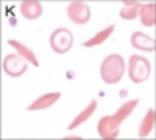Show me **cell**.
I'll return each mask as SVG.
<instances>
[{
  "instance_id": "7",
  "label": "cell",
  "mask_w": 156,
  "mask_h": 140,
  "mask_svg": "<svg viewBox=\"0 0 156 140\" xmlns=\"http://www.w3.org/2000/svg\"><path fill=\"white\" fill-rule=\"evenodd\" d=\"M131 45L137 50H142V52H154V39H151L150 36L136 31L131 36Z\"/></svg>"
},
{
  "instance_id": "1",
  "label": "cell",
  "mask_w": 156,
  "mask_h": 140,
  "mask_svg": "<svg viewBox=\"0 0 156 140\" xmlns=\"http://www.w3.org/2000/svg\"><path fill=\"white\" fill-rule=\"evenodd\" d=\"M125 73V61L120 55H109L105 58L100 67V75L106 84H115Z\"/></svg>"
},
{
  "instance_id": "13",
  "label": "cell",
  "mask_w": 156,
  "mask_h": 140,
  "mask_svg": "<svg viewBox=\"0 0 156 140\" xmlns=\"http://www.w3.org/2000/svg\"><path fill=\"white\" fill-rule=\"evenodd\" d=\"M154 117H156L154 109H148L147 114H145V117H144V120L140 121L139 132H137L139 137H147L153 131V128H154Z\"/></svg>"
},
{
  "instance_id": "14",
  "label": "cell",
  "mask_w": 156,
  "mask_h": 140,
  "mask_svg": "<svg viewBox=\"0 0 156 140\" xmlns=\"http://www.w3.org/2000/svg\"><path fill=\"white\" fill-rule=\"evenodd\" d=\"M95 109H97V100H92V101H90V104L83 111V112H80V114H78V115L75 117V120L69 125V129H75L76 128V126L78 125H81V123H84L90 115H92V114L95 112Z\"/></svg>"
},
{
  "instance_id": "15",
  "label": "cell",
  "mask_w": 156,
  "mask_h": 140,
  "mask_svg": "<svg viewBox=\"0 0 156 140\" xmlns=\"http://www.w3.org/2000/svg\"><path fill=\"white\" fill-rule=\"evenodd\" d=\"M114 28H115L114 25H109V27H106L103 31L97 33L94 37H90V39H87L83 45H84V47H94V45H100V44H103V42H105V41L108 39V37L112 34Z\"/></svg>"
},
{
  "instance_id": "9",
  "label": "cell",
  "mask_w": 156,
  "mask_h": 140,
  "mask_svg": "<svg viewBox=\"0 0 156 140\" xmlns=\"http://www.w3.org/2000/svg\"><path fill=\"white\" fill-rule=\"evenodd\" d=\"M20 12L25 19L28 20H34L39 16L42 14V5L39 2H33V0H28V2H22L20 3Z\"/></svg>"
},
{
  "instance_id": "11",
  "label": "cell",
  "mask_w": 156,
  "mask_h": 140,
  "mask_svg": "<svg viewBox=\"0 0 156 140\" xmlns=\"http://www.w3.org/2000/svg\"><path fill=\"white\" fill-rule=\"evenodd\" d=\"M8 44H9L12 48H16L17 55H20L25 61H28L30 64H33L34 67L39 66V62H37V59H36V55L31 52V50H30L27 45H23V44H20V42H17V41H14V39H9Z\"/></svg>"
},
{
  "instance_id": "12",
  "label": "cell",
  "mask_w": 156,
  "mask_h": 140,
  "mask_svg": "<svg viewBox=\"0 0 156 140\" xmlns=\"http://www.w3.org/2000/svg\"><path fill=\"white\" fill-rule=\"evenodd\" d=\"M142 8H144V5L139 3V2H125L123 3V8L120 9V17L122 19H126V20L136 19V17L140 16Z\"/></svg>"
},
{
  "instance_id": "6",
  "label": "cell",
  "mask_w": 156,
  "mask_h": 140,
  "mask_svg": "<svg viewBox=\"0 0 156 140\" xmlns=\"http://www.w3.org/2000/svg\"><path fill=\"white\" fill-rule=\"evenodd\" d=\"M119 126H115L111 115H106L103 117L98 125H97V131H98V135L101 138H115L117 135H119Z\"/></svg>"
},
{
  "instance_id": "8",
  "label": "cell",
  "mask_w": 156,
  "mask_h": 140,
  "mask_svg": "<svg viewBox=\"0 0 156 140\" xmlns=\"http://www.w3.org/2000/svg\"><path fill=\"white\" fill-rule=\"evenodd\" d=\"M59 97H61L59 92L45 94V95H42V97H39L37 100H34L27 109H28V111H41V109H47V108H50V106H53L56 101L59 100Z\"/></svg>"
},
{
  "instance_id": "10",
  "label": "cell",
  "mask_w": 156,
  "mask_h": 140,
  "mask_svg": "<svg viewBox=\"0 0 156 140\" xmlns=\"http://www.w3.org/2000/svg\"><path fill=\"white\" fill-rule=\"evenodd\" d=\"M137 103H139V100H129V101H126V103H123V104L119 108V111H117L114 115H111V118H112V121L115 123V126H119V128H120L122 121L134 111V108L137 106Z\"/></svg>"
},
{
  "instance_id": "3",
  "label": "cell",
  "mask_w": 156,
  "mask_h": 140,
  "mask_svg": "<svg viewBox=\"0 0 156 140\" xmlns=\"http://www.w3.org/2000/svg\"><path fill=\"white\" fill-rule=\"evenodd\" d=\"M73 42V36L67 28H56L50 36V47L56 53H67Z\"/></svg>"
},
{
  "instance_id": "4",
  "label": "cell",
  "mask_w": 156,
  "mask_h": 140,
  "mask_svg": "<svg viewBox=\"0 0 156 140\" xmlns=\"http://www.w3.org/2000/svg\"><path fill=\"white\" fill-rule=\"evenodd\" d=\"M27 61H25L20 55H8L3 59V69L6 72V75L12 76V78H17V76L23 75L27 72Z\"/></svg>"
},
{
  "instance_id": "16",
  "label": "cell",
  "mask_w": 156,
  "mask_h": 140,
  "mask_svg": "<svg viewBox=\"0 0 156 140\" xmlns=\"http://www.w3.org/2000/svg\"><path fill=\"white\" fill-rule=\"evenodd\" d=\"M139 17H140L142 25H145V27H153L154 25V3L144 5Z\"/></svg>"
},
{
  "instance_id": "2",
  "label": "cell",
  "mask_w": 156,
  "mask_h": 140,
  "mask_svg": "<svg viewBox=\"0 0 156 140\" xmlns=\"http://www.w3.org/2000/svg\"><path fill=\"white\" fill-rule=\"evenodd\" d=\"M128 75L133 83L140 84L150 76V62L139 55H133L128 62Z\"/></svg>"
},
{
  "instance_id": "5",
  "label": "cell",
  "mask_w": 156,
  "mask_h": 140,
  "mask_svg": "<svg viewBox=\"0 0 156 140\" xmlns=\"http://www.w3.org/2000/svg\"><path fill=\"white\" fill-rule=\"evenodd\" d=\"M67 16L73 23L84 25L90 19V9L86 3L83 2H72L67 6Z\"/></svg>"
}]
</instances>
